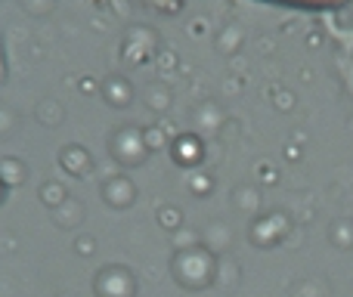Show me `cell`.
Returning <instances> with one entry per match:
<instances>
[{"label":"cell","instance_id":"1","mask_svg":"<svg viewBox=\"0 0 353 297\" xmlns=\"http://www.w3.org/2000/svg\"><path fill=\"white\" fill-rule=\"evenodd\" d=\"M307 3H332V0H307Z\"/></svg>","mask_w":353,"mask_h":297}]
</instances>
